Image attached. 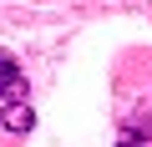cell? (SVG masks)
Returning a JSON list of instances; mask_svg holds the SVG:
<instances>
[{
	"mask_svg": "<svg viewBox=\"0 0 152 147\" xmlns=\"http://www.w3.org/2000/svg\"><path fill=\"white\" fill-rule=\"evenodd\" d=\"M0 127L5 132H31L36 127V112H31V102H0Z\"/></svg>",
	"mask_w": 152,
	"mask_h": 147,
	"instance_id": "6da1fadb",
	"label": "cell"
},
{
	"mask_svg": "<svg viewBox=\"0 0 152 147\" xmlns=\"http://www.w3.org/2000/svg\"><path fill=\"white\" fill-rule=\"evenodd\" d=\"M122 132L137 137V142H152V112H132V117L122 122Z\"/></svg>",
	"mask_w": 152,
	"mask_h": 147,
	"instance_id": "7a4b0ae2",
	"label": "cell"
},
{
	"mask_svg": "<svg viewBox=\"0 0 152 147\" xmlns=\"http://www.w3.org/2000/svg\"><path fill=\"white\" fill-rule=\"evenodd\" d=\"M10 76H20V66H15V56H5V51H0V86H5Z\"/></svg>",
	"mask_w": 152,
	"mask_h": 147,
	"instance_id": "3957f363",
	"label": "cell"
},
{
	"mask_svg": "<svg viewBox=\"0 0 152 147\" xmlns=\"http://www.w3.org/2000/svg\"><path fill=\"white\" fill-rule=\"evenodd\" d=\"M117 147H147V142H137V137H127V132H122V137H117Z\"/></svg>",
	"mask_w": 152,
	"mask_h": 147,
	"instance_id": "277c9868",
	"label": "cell"
}]
</instances>
